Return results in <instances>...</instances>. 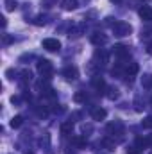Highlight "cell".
<instances>
[{"instance_id":"obj_1","label":"cell","mask_w":152,"mask_h":154,"mask_svg":"<svg viewBox=\"0 0 152 154\" xmlns=\"http://www.w3.org/2000/svg\"><path fill=\"white\" fill-rule=\"evenodd\" d=\"M132 32V27L127 22H114L113 23V34L114 36H129Z\"/></svg>"},{"instance_id":"obj_2","label":"cell","mask_w":152,"mask_h":154,"mask_svg":"<svg viewBox=\"0 0 152 154\" xmlns=\"http://www.w3.org/2000/svg\"><path fill=\"white\" fill-rule=\"evenodd\" d=\"M36 66H38V72L41 74V77H45V79H50L54 74V66L48 59H39Z\"/></svg>"},{"instance_id":"obj_3","label":"cell","mask_w":152,"mask_h":154,"mask_svg":"<svg viewBox=\"0 0 152 154\" xmlns=\"http://www.w3.org/2000/svg\"><path fill=\"white\" fill-rule=\"evenodd\" d=\"M43 48L48 50V52H59L61 41L56 39V38H47V39H43Z\"/></svg>"},{"instance_id":"obj_4","label":"cell","mask_w":152,"mask_h":154,"mask_svg":"<svg viewBox=\"0 0 152 154\" xmlns=\"http://www.w3.org/2000/svg\"><path fill=\"white\" fill-rule=\"evenodd\" d=\"M113 54L118 56V57H129L131 56V48L127 45H123V43H118V45L113 47Z\"/></svg>"},{"instance_id":"obj_5","label":"cell","mask_w":152,"mask_h":154,"mask_svg":"<svg viewBox=\"0 0 152 154\" xmlns=\"http://www.w3.org/2000/svg\"><path fill=\"white\" fill-rule=\"evenodd\" d=\"M138 14H140V18H141V20H145V22H152V7H149V5L140 7Z\"/></svg>"},{"instance_id":"obj_6","label":"cell","mask_w":152,"mask_h":154,"mask_svg":"<svg viewBox=\"0 0 152 154\" xmlns=\"http://www.w3.org/2000/svg\"><path fill=\"white\" fill-rule=\"evenodd\" d=\"M63 75L66 77L68 81H75L77 77H79V70H77V66H66L63 70Z\"/></svg>"},{"instance_id":"obj_7","label":"cell","mask_w":152,"mask_h":154,"mask_svg":"<svg viewBox=\"0 0 152 154\" xmlns=\"http://www.w3.org/2000/svg\"><path fill=\"white\" fill-rule=\"evenodd\" d=\"M106 41H108V36L102 34V32H95V34H91V43L97 45V47H99V45H104Z\"/></svg>"},{"instance_id":"obj_8","label":"cell","mask_w":152,"mask_h":154,"mask_svg":"<svg viewBox=\"0 0 152 154\" xmlns=\"http://www.w3.org/2000/svg\"><path fill=\"white\" fill-rule=\"evenodd\" d=\"M136 143H138V147L140 149H147V147H150L152 145V134H149V136H145V138H136Z\"/></svg>"},{"instance_id":"obj_9","label":"cell","mask_w":152,"mask_h":154,"mask_svg":"<svg viewBox=\"0 0 152 154\" xmlns=\"http://www.w3.org/2000/svg\"><path fill=\"white\" fill-rule=\"evenodd\" d=\"M91 116H93V120H104L106 116H108V111L104 109V108H95L93 111H91Z\"/></svg>"},{"instance_id":"obj_10","label":"cell","mask_w":152,"mask_h":154,"mask_svg":"<svg viewBox=\"0 0 152 154\" xmlns=\"http://www.w3.org/2000/svg\"><path fill=\"white\" fill-rule=\"evenodd\" d=\"M138 70H140V66H138V63H134V61H131V63L125 66V74H127V75H134V74H138Z\"/></svg>"},{"instance_id":"obj_11","label":"cell","mask_w":152,"mask_h":154,"mask_svg":"<svg viewBox=\"0 0 152 154\" xmlns=\"http://www.w3.org/2000/svg\"><path fill=\"white\" fill-rule=\"evenodd\" d=\"M93 86L97 88V91H99V93H102V91H104V88H106V82H104V79H102V77H95V79H93Z\"/></svg>"},{"instance_id":"obj_12","label":"cell","mask_w":152,"mask_h":154,"mask_svg":"<svg viewBox=\"0 0 152 154\" xmlns=\"http://www.w3.org/2000/svg\"><path fill=\"white\" fill-rule=\"evenodd\" d=\"M63 7L66 9V11H74L79 7V2L77 0H63Z\"/></svg>"},{"instance_id":"obj_13","label":"cell","mask_w":152,"mask_h":154,"mask_svg":"<svg viewBox=\"0 0 152 154\" xmlns=\"http://www.w3.org/2000/svg\"><path fill=\"white\" fill-rule=\"evenodd\" d=\"M72 131H74V122H72V120L61 124V133H63V134H70Z\"/></svg>"},{"instance_id":"obj_14","label":"cell","mask_w":152,"mask_h":154,"mask_svg":"<svg viewBox=\"0 0 152 154\" xmlns=\"http://www.w3.org/2000/svg\"><path fill=\"white\" fill-rule=\"evenodd\" d=\"M95 57H97V59H100V61H102V65H106V63H108V52H106V50H102V48L95 52Z\"/></svg>"},{"instance_id":"obj_15","label":"cell","mask_w":152,"mask_h":154,"mask_svg":"<svg viewBox=\"0 0 152 154\" xmlns=\"http://www.w3.org/2000/svg\"><path fill=\"white\" fill-rule=\"evenodd\" d=\"M141 86L143 88H152V74H145L141 77Z\"/></svg>"},{"instance_id":"obj_16","label":"cell","mask_w":152,"mask_h":154,"mask_svg":"<svg viewBox=\"0 0 152 154\" xmlns=\"http://www.w3.org/2000/svg\"><path fill=\"white\" fill-rule=\"evenodd\" d=\"M22 124H23V118H22L20 115H16V116L11 118V127H13V129H18Z\"/></svg>"},{"instance_id":"obj_17","label":"cell","mask_w":152,"mask_h":154,"mask_svg":"<svg viewBox=\"0 0 152 154\" xmlns=\"http://www.w3.org/2000/svg\"><path fill=\"white\" fill-rule=\"evenodd\" d=\"M74 145L79 147V149L86 147V138H84V136H75V138H74Z\"/></svg>"},{"instance_id":"obj_18","label":"cell","mask_w":152,"mask_h":154,"mask_svg":"<svg viewBox=\"0 0 152 154\" xmlns=\"http://www.w3.org/2000/svg\"><path fill=\"white\" fill-rule=\"evenodd\" d=\"M86 97H88V95H86V91H77L75 95H74V100H75V102H84V100H86Z\"/></svg>"},{"instance_id":"obj_19","label":"cell","mask_w":152,"mask_h":154,"mask_svg":"<svg viewBox=\"0 0 152 154\" xmlns=\"http://www.w3.org/2000/svg\"><path fill=\"white\" fill-rule=\"evenodd\" d=\"M16 7H18L16 0H5V9H7V11H14Z\"/></svg>"},{"instance_id":"obj_20","label":"cell","mask_w":152,"mask_h":154,"mask_svg":"<svg viewBox=\"0 0 152 154\" xmlns=\"http://www.w3.org/2000/svg\"><path fill=\"white\" fill-rule=\"evenodd\" d=\"M32 23H34V25H45V23H47V16H36V18L32 20Z\"/></svg>"},{"instance_id":"obj_21","label":"cell","mask_w":152,"mask_h":154,"mask_svg":"<svg viewBox=\"0 0 152 154\" xmlns=\"http://www.w3.org/2000/svg\"><path fill=\"white\" fill-rule=\"evenodd\" d=\"M31 72L29 70H25V72H22V84H25V82H29L31 81Z\"/></svg>"},{"instance_id":"obj_22","label":"cell","mask_w":152,"mask_h":154,"mask_svg":"<svg viewBox=\"0 0 152 154\" xmlns=\"http://www.w3.org/2000/svg\"><path fill=\"white\" fill-rule=\"evenodd\" d=\"M109 91H111V93H108V97H109L111 100L118 99V90H116V88H109Z\"/></svg>"},{"instance_id":"obj_23","label":"cell","mask_w":152,"mask_h":154,"mask_svg":"<svg viewBox=\"0 0 152 154\" xmlns=\"http://www.w3.org/2000/svg\"><path fill=\"white\" fill-rule=\"evenodd\" d=\"M127 154H141V149L140 147H129L127 149Z\"/></svg>"},{"instance_id":"obj_24","label":"cell","mask_w":152,"mask_h":154,"mask_svg":"<svg viewBox=\"0 0 152 154\" xmlns=\"http://www.w3.org/2000/svg\"><path fill=\"white\" fill-rule=\"evenodd\" d=\"M143 127H152V116H147L143 120Z\"/></svg>"},{"instance_id":"obj_25","label":"cell","mask_w":152,"mask_h":154,"mask_svg":"<svg viewBox=\"0 0 152 154\" xmlns=\"http://www.w3.org/2000/svg\"><path fill=\"white\" fill-rule=\"evenodd\" d=\"M147 54H150V56H152V41L147 43Z\"/></svg>"},{"instance_id":"obj_26","label":"cell","mask_w":152,"mask_h":154,"mask_svg":"<svg viewBox=\"0 0 152 154\" xmlns=\"http://www.w3.org/2000/svg\"><path fill=\"white\" fill-rule=\"evenodd\" d=\"M11 41H13L11 36H4V43H11Z\"/></svg>"},{"instance_id":"obj_27","label":"cell","mask_w":152,"mask_h":154,"mask_svg":"<svg viewBox=\"0 0 152 154\" xmlns=\"http://www.w3.org/2000/svg\"><path fill=\"white\" fill-rule=\"evenodd\" d=\"M111 2H120V0H111Z\"/></svg>"}]
</instances>
